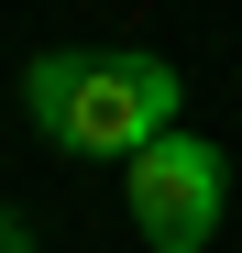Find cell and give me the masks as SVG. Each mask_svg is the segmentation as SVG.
Returning a JSON list of instances; mask_svg holds the SVG:
<instances>
[{
	"instance_id": "cell-3",
	"label": "cell",
	"mask_w": 242,
	"mask_h": 253,
	"mask_svg": "<svg viewBox=\"0 0 242 253\" xmlns=\"http://www.w3.org/2000/svg\"><path fill=\"white\" fill-rule=\"evenodd\" d=\"M0 253H33V231H22V220H11V209H0Z\"/></svg>"
},
{
	"instance_id": "cell-1",
	"label": "cell",
	"mask_w": 242,
	"mask_h": 253,
	"mask_svg": "<svg viewBox=\"0 0 242 253\" xmlns=\"http://www.w3.org/2000/svg\"><path fill=\"white\" fill-rule=\"evenodd\" d=\"M176 99H187V77H176L165 55H132V44H99V55H33V66H22L33 132L66 143V154H121V165H132L143 143L176 132Z\"/></svg>"
},
{
	"instance_id": "cell-2",
	"label": "cell",
	"mask_w": 242,
	"mask_h": 253,
	"mask_svg": "<svg viewBox=\"0 0 242 253\" xmlns=\"http://www.w3.org/2000/svg\"><path fill=\"white\" fill-rule=\"evenodd\" d=\"M121 209H132V231L154 253H209L220 231V209H231V165L209 132H165V143H143L132 165H121Z\"/></svg>"
}]
</instances>
